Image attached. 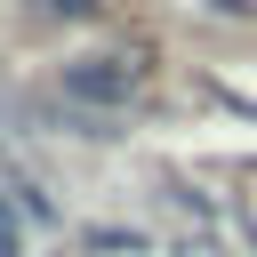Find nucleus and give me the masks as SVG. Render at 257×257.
Segmentation results:
<instances>
[{
  "mask_svg": "<svg viewBox=\"0 0 257 257\" xmlns=\"http://www.w3.org/2000/svg\"><path fill=\"white\" fill-rule=\"evenodd\" d=\"M145 80H153L145 48H88V56H72V64H64V96H72V104H96V112L137 104V96H145Z\"/></svg>",
  "mask_w": 257,
  "mask_h": 257,
  "instance_id": "nucleus-1",
  "label": "nucleus"
},
{
  "mask_svg": "<svg viewBox=\"0 0 257 257\" xmlns=\"http://www.w3.org/2000/svg\"><path fill=\"white\" fill-rule=\"evenodd\" d=\"M24 249V233H16V217H8V201H0V257H16Z\"/></svg>",
  "mask_w": 257,
  "mask_h": 257,
  "instance_id": "nucleus-2",
  "label": "nucleus"
}]
</instances>
